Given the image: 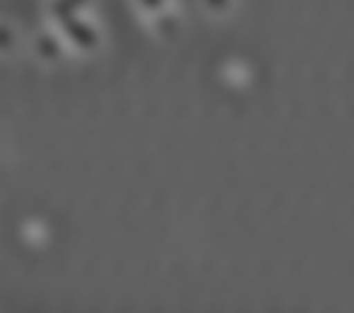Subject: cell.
I'll list each match as a JSON object with an SVG mask.
<instances>
[{
	"instance_id": "cell-1",
	"label": "cell",
	"mask_w": 354,
	"mask_h": 313,
	"mask_svg": "<svg viewBox=\"0 0 354 313\" xmlns=\"http://www.w3.org/2000/svg\"><path fill=\"white\" fill-rule=\"evenodd\" d=\"M61 39L66 44V48H75L80 53H94L99 46H102V34L87 19L75 17L71 22L61 24Z\"/></svg>"
},
{
	"instance_id": "cell-2",
	"label": "cell",
	"mask_w": 354,
	"mask_h": 313,
	"mask_svg": "<svg viewBox=\"0 0 354 313\" xmlns=\"http://www.w3.org/2000/svg\"><path fill=\"white\" fill-rule=\"evenodd\" d=\"M29 51L44 66H56L63 56H66V44H63L61 34L53 32V29H44L37 32L29 41Z\"/></svg>"
},
{
	"instance_id": "cell-3",
	"label": "cell",
	"mask_w": 354,
	"mask_h": 313,
	"mask_svg": "<svg viewBox=\"0 0 354 313\" xmlns=\"http://www.w3.org/2000/svg\"><path fill=\"white\" fill-rule=\"evenodd\" d=\"M19 48V32L10 22L0 19V58H8L17 53Z\"/></svg>"
}]
</instances>
